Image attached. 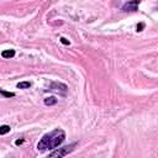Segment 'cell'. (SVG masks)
Segmentation results:
<instances>
[{"instance_id": "6da1fadb", "label": "cell", "mask_w": 158, "mask_h": 158, "mask_svg": "<svg viewBox=\"0 0 158 158\" xmlns=\"http://www.w3.org/2000/svg\"><path fill=\"white\" fill-rule=\"evenodd\" d=\"M64 140H66V132L62 128H56L53 131L43 135L40 142L37 143V150L40 152L54 150L58 146H61Z\"/></svg>"}, {"instance_id": "7a4b0ae2", "label": "cell", "mask_w": 158, "mask_h": 158, "mask_svg": "<svg viewBox=\"0 0 158 158\" xmlns=\"http://www.w3.org/2000/svg\"><path fill=\"white\" fill-rule=\"evenodd\" d=\"M76 146H77V143H73V145L64 146V147H62V148H57L56 151H53V152L49 153V157H59V158L66 157V156H68L69 153H71V152L74 150V147H76Z\"/></svg>"}, {"instance_id": "3957f363", "label": "cell", "mask_w": 158, "mask_h": 158, "mask_svg": "<svg viewBox=\"0 0 158 158\" xmlns=\"http://www.w3.org/2000/svg\"><path fill=\"white\" fill-rule=\"evenodd\" d=\"M138 6H140V0H131L122 6V10L125 12H135L138 10Z\"/></svg>"}, {"instance_id": "277c9868", "label": "cell", "mask_w": 158, "mask_h": 158, "mask_svg": "<svg viewBox=\"0 0 158 158\" xmlns=\"http://www.w3.org/2000/svg\"><path fill=\"white\" fill-rule=\"evenodd\" d=\"M49 90H53V91H57L59 94H67L68 91V87L66 84H63V83H58V82H54L52 84L49 85Z\"/></svg>"}, {"instance_id": "5b68a950", "label": "cell", "mask_w": 158, "mask_h": 158, "mask_svg": "<svg viewBox=\"0 0 158 158\" xmlns=\"http://www.w3.org/2000/svg\"><path fill=\"white\" fill-rule=\"evenodd\" d=\"M58 103V99L56 96H48L45 99V104L47 106H52V105H56Z\"/></svg>"}, {"instance_id": "8992f818", "label": "cell", "mask_w": 158, "mask_h": 158, "mask_svg": "<svg viewBox=\"0 0 158 158\" xmlns=\"http://www.w3.org/2000/svg\"><path fill=\"white\" fill-rule=\"evenodd\" d=\"M15 56V49H5L1 52L3 58H12Z\"/></svg>"}, {"instance_id": "52a82bcc", "label": "cell", "mask_w": 158, "mask_h": 158, "mask_svg": "<svg viewBox=\"0 0 158 158\" xmlns=\"http://www.w3.org/2000/svg\"><path fill=\"white\" fill-rule=\"evenodd\" d=\"M32 83L31 82H21L17 84V88L19 89H29V88H31Z\"/></svg>"}, {"instance_id": "ba28073f", "label": "cell", "mask_w": 158, "mask_h": 158, "mask_svg": "<svg viewBox=\"0 0 158 158\" xmlns=\"http://www.w3.org/2000/svg\"><path fill=\"white\" fill-rule=\"evenodd\" d=\"M8 132H10V126H8V125H3V126L0 127V135H6Z\"/></svg>"}, {"instance_id": "9c48e42d", "label": "cell", "mask_w": 158, "mask_h": 158, "mask_svg": "<svg viewBox=\"0 0 158 158\" xmlns=\"http://www.w3.org/2000/svg\"><path fill=\"white\" fill-rule=\"evenodd\" d=\"M0 94L4 98H14L15 96V93H10V91H5V90H0Z\"/></svg>"}, {"instance_id": "30bf717a", "label": "cell", "mask_w": 158, "mask_h": 158, "mask_svg": "<svg viewBox=\"0 0 158 158\" xmlns=\"http://www.w3.org/2000/svg\"><path fill=\"white\" fill-rule=\"evenodd\" d=\"M59 41H61L63 45H69V41H68L67 38H64V37H61V38H59Z\"/></svg>"}, {"instance_id": "8fae6325", "label": "cell", "mask_w": 158, "mask_h": 158, "mask_svg": "<svg viewBox=\"0 0 158 158\" xmlns=\"http://www.w3.org/2000/svg\"><path fill=\"white\" fill-rule=\"evenodd\" d=\"M24 142H25L24 138H21V140H16V141H15V145H16V146H20V145H22Z\"/></svg>"}, {"instance_id": "7c38bea8", "label": "cell", "mask_w": 158, "mask_h": 158, "mask_svg": "<svg viewBox=\"0 0 158 158\" xmlns=\"http://www.w3.org/2000/svg\"><path fill=\"white\" fill-rule=\"evenodd\" d=\"M143 27H145V24H140V25H137V31H142V30H143Z\"/></svg>"}]
</instances>
